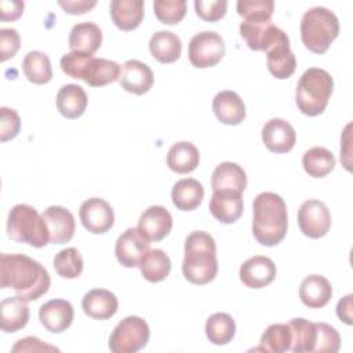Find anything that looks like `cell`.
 Returning a JSON list of instances; mask_svg holds the SVG:
<instances>
[{"label": "cell", "instance_id": "7", "mask_svg": "<svg viewBox=\"0 0 353 353\" xmlns=\"http://www.w3.org/2000/svg\"><path fill=\"white\" fill-rule=\"evenodd\" d=\"M149 336L148 323L139 316H128L110 334L109 349L113 353H135L148 345Z\"/></svg>", "mask_w": 353, "mask_h": 353}, {"label": "cell", "instance_id": "31", "mask_svg": "<svg viewBox=\"0 0 353 353\" xmlns=\"http://www.w3.org/2000/svg\"><path fill=\"white\" fill-rule=\"evenodd\" d=\"M149 50L154 59L161 63H172L181 57V39L170 30H159L149 40Z\"/></svg>", "mask_w": 353, "mask_h": 353}, {"label": "cell", "instance_id": "27", "mask_svg": "<svg viewBox=\"0 0 353 353\" xmlns=\"http://www.w3.org/2000/svg\"><path fill=\"white\" fill-rule=\"evenodd\" d=\"M57 109L66 119L80 117L88 103L87 94L81 85L65 84L57 94Z\"/></svg>", "mask_w": 353, "mask_h": 353}, {"label": "cell", "instance_id": "38", "mask_svg": "<svg viewBox=\"0 0 353 353\" xmlns=\"http://www.w3.org/2000/svg\"><path fill=\"white\" fill-rule=\"evenodd\" d=\"M292 335L288 324H270L261 336L259 346L254 350H263L272 353H283L291 349Z\"/></svg>", "mask_w": 353, "mask_h": 353}, {"label": "cell", "instance_id": "42", "mask_svg": "<svg viewBox=\"0 0 353 353\" xmlns=\"http://www.w3.org/2000/svg\"><path fill=\"white\" fill-rule=\"evenodd\" d=\"M317 339L314 352L317 353H336L341 347V336L338 331L327 323H316Z\"/></svg>", "mask_w": 353, "mask_h": 353}, {"label": "cell", "instance_id": "20", "mask_svg": "<svg viewBox=\"0 0 353 353\" xmlns=\"http://www.w3.org/2000/svg\"><path fill=\"white\" fill-rule=\"evenodd\" d=\"M266 65L269 72L280 80L288 79L296 68V59L290 47L288 36H284L266 50Z\"/></svg>", "mask_w": 353, "mask_h": 353}, {"label": "cell", "instance_id": "44", "mask_svg": "<svg viewBox=\"0 0 353 353\" xmlns=\"http://www.w3.org/2000/svg\"><path fill=\"white\" fill-rule=\"evenodd\" d=\"M228 8V1L225 0H196L194 10L196 14L207 21V22H216L225 17Z\"/></svg>", "mask_w": 353, "mask_h": 353}, {"label": "cell", "instance_id": "24", "mask_svg": "<svg viewBox=\"0 0 353 353\" xmlns=\"http://www.w3.org/2000/svg\"><path fill=\"white\" fill-rule=\"evenodd\" d=\"M332 296L331 283L320 274L306 276L299 285V298L302 303L310 309L325 306Z\"/></svg>", "mask_w": 353, "mask_h": 353}, {"label": "cell", "instance_id": "10", "mask_svg": "<svg viewBox=\"0 0 353 353\" xmlns=\"http://www.w3.org/2000/svg\"><path fill=\"white\" fill-rule=\"evenodd\" d=\"M240 34L248 48L254 51H266L280 39L287 36L284 30L276 26L272 19L268 21H244L240 23Z\"/></svg>", "mask_w": 353, "mask_h": 353}, {"label": "cell", "instance_id": "18", "mask_svg": "<svg viewBox=\"0 0 353 353\" xmlns=\"http://www.w3.org/2000/svg\"><path fill=\"white\" fill-rule=\"evenodd\" d=\"M138 229L150 241H160L172 229V216L163 205L148 207L138 221Z\"/></svg>", "mask_w": 353, "mask_h": 353}, {"label": "cell", "instance_id": "2", "mask_svg": "<svg viewBox=\"0 0 353 353\" xmlns=\"http://www.w3.org/2000/svg\"><path fill=\"white\" fill-rule=\"evenodd\" d=\"M252 234L256 241L266 247L279 244L287 233L288 215L281 196L273 192H262L252 204Z\"/></svg>", "mask_w": 353, "mask_h": 353}, {"label": "cell", "instance_id": "37", "mask_svg": "<svg viewBox=\"0 0 353 353\" xmlns=\"http://www.w3.org/2000/svg\"><path fill=\"white\" fill-rule=\"evenodd\" d=\"M302 165H303V170L310 176L324 178L334 170L335 157L328 149L323 146H314L303 153Z\"/></svg>", "mask_w": 353, "mask_h": 353}, {"label": "cell", "instance_id": "25", "mask_svg": "<svg viewBox=\"0 0 353 353\" xmlns=\"http://www.w3.org/2000/svg\"><path fill=\"white\" fill-rule=\"evenodd\" d=\"M212 190H230L243 194L247 186L245 171L236 163L223 161L215 167L211 175Z\"/></svg>", "mask_w": 353, "mask_h": 353}, {"label": "cell", "instance_id": "19", "mask_svg": "<svg viewBox=\"0 0 353 353\" xmlns=\"http://www.w3.org/2000/svg\"><path fill=\"white\" fill-rule=\"evenodd\" d=\"M210 212L221 223H234L243 214L244 204L240 193L230 190H216L208 204Z\"/></svg>", "mask_w": 353, "mask_h": 353}, {"label": "cell", "instance_id": "36", "mask_svg": "<svg viewBox=\"0 0 353 353\" xmlns=\"http://www.w3.org/2000/svg\"><path fill=\"white\" fill-rule=\"evenodd\" d=\"M291 328L292 342L291 349L294 353H306L314 352L316 339H317V328L316 323H312L306 319H292L288 323Z\"/></svg>", "mask_w": 353, "mask_h": 353}, {"label": "cell", "instance_id": "12", "mask_svg": "<svg viewBox=\"0 0 353 353\" xmlns=\"http://www.w3.org/2000/svg\"><path fill=\"white\" fill-rule=\"evenodd\" d=\"M150 240L138 228L125 229L117 239L114 254L124 268L138 266L141 258L150 250Z\"/></svg>", "mask_w": 353, "mask_h": 353}, {"label": "cell", "instance_id": "26", "mask_svg": "<svg viewBox=\"0 0 353 353\" xmlns=\"http://www.w3.org/2000/svg\"><path fill=\"white\" fill-rule=\"evenodd\" d=\"M142 0H113L110 1V17L120 30H134L143 19Z\"/></svg>", "mask_w": 353, "mask_h": 353}, {"label": "cell", "instance_id": "35", "mask_svg": "<svg viewBox=\"0 0 353 353\" xmlns=\"http://www.w3.org/2000/svg\"><path fill=\"white\" fill-rule=\"evenodd\" d=\"M236 334V323L228 313H214L207 319L205 335L214 345H228Z\"/></svg>", "mask_w": 353, "mask_h": 353}, {"label": "cell", "instance_id": "32", "mask_svg": "<svg viewBox=\"0 0 353 353\" xmlns=\"http://www.w3.org/2000/svg\"><path fill=\"white\" fill-rule=\"evenodd\" d=\"M120 70L121 66L117 62L92 57L84 69L81 80H84L91 87H103L119 80Z\"/></svg>", "mask_w": 353, "mask_h": 353}, {"label": "cell", "instance_id": "9", "mask_svg": "<svg viewBox=\"0 0 353 353\" xmlns=\"http://www.w3.org/2000/svg\"><path fill=\"white\" fill-rule=\"evenodd\" d=\"M298 225L305 236L310 239H320L325 236L331 228L330 210L320 200H306L299 207Z\"/></svg>", "mask_w": 353, "mask_h": 353}, {"label": "cell", "instance_id": "6", "mask_svg": "<svg viewBox=\"0 0 353 353\" xmlns=\"http://www.w3.org/2000/svg\"><path fill=\"white\" fill-rule=\"evenodd\" d=\"M7 236L34 248L46 247L50 243V234L43 215L29 204L14 205L7 218Z\"/></svg>", "mask_w": 353, "mask_h": 353}, {"label": "cell", "instance_id": "45", "mask_svg": "<svg viewBox=\"0 0 353 353\" xmlns=\"http://www.w3.org/2000/svg\"><path fill=\"white\" fill-rule=\"evenodd\" d=\"M1 121H0V141L7 142L15 138L21 130V119L19 114L10 108L3 106L0 109Z\"/></svg>", "mask_w": 353, "mask_h": 353}, {"label": "cell", "instance_id": "17", "mask_svg": "<svg viewBox=\"0 0 353 353\" xmlns=\"http://www.w3.org/2000/svg\"><path fill=\"white\" fill-rule=\"evenodd\" d=\"M73 306L66 299H50L43 303L39 310V319L41 325L54 334L63 332L73 321Z\"/></svg>", "mask_w": 353, "mask_h": 353}, {"label": "cell", "instance_id": "15", "mask_svg": "<svg viewBox=\"0 0 353 353\" xmlns=\"http://www.w3.org/2000/svg\"><path fill=\"white\" fill-rule=\"evenodd\" d=\"M262 141L273 153H287L296 142L294 127L284 119H270L262 127Z\"/></svg>", "mask_w": 353, "mask_h": 353}, {"label": "cell", "instance_id": "21", "mask_svg": "<svg viewBox=\"0 0 353 353\" xmlns=\"http://www.w3.org/2000/svg\"><path fill=\"white\" fill-rule=\"evenodd\" d=\"M81 307L91 319L108 320L116 314L119 301L112 291L105 288H94L83 296Z\"/></svg>", "mask_w": 353, "mask_h": 353}, {"label": "cell", "instance_id": "5", "mask_svg": "<svg viewBox=\"0 0 353 353\" xmlns=\"http://www.w3.org/2000/svg\"><path fill=\"white\" fill-rule=\"evenodd\" d=\"M339 34L338 17L325 7H312L301 19V39L314 54H324Z\"/></svg>", "mask_w": 353, "mask_h": 353}, {"label": "cell", "instance_id": "33", "mask_svg": "<svg viewBox=\"0 0 353 353\" xmlns=\"http://www.w3.org/2000/svg\"><path fill=\"white\" fill-rule=\"evenodd\" d=\"M138 268L145 280L150 283L163 281L171 272V259L160 248L149 250L139 261Z\"/></svg>", "mask_w": 353, "mask_h": 353}, {"label": "cell", "instance_id": "30", "mask_svg": "<svg viewBox=\"0 0 353 353\" xmlns=\"http://www.w3.org/2000/svg\"><path fill=\"white\" fill-rule=\"evenodd\" d=\"M171 199L178 210L193 211L204 199V188L194 178H183L172 186Z\"/></svg>", "mask_w": 353, "mask_h": 353}, {"label": "cell", "instance_id": "50", "mask_svg": "<svg viewBox=\"0 0 353 353\" xmlns=\"http://www.w3.org/2000/svg\"><path fill=\"white\" fill-rule=\"evenodd\" d=\"M352 298L353 295L349 294L346 296H343L342 299H339L338 305H336V316L339 317L341 321H343L345 324L350 325L353 323V310H352Z\"/></svg>", "mask_w": 353, "mask_h": 353}, {"label": "cell", "instance_id": "3", "mask_svg": "<svg viewBox=\"0 0 353 353\" xmlns=\"http://www.w3.org/2000/svg\"><path fill=\"white\" fill-rule=\"evenodd\" d=\"M182 273L189 283L196 285L207 284L215 279L218 273L216 247L210 233L196 230L186 237Z\"/></svg>", "mask_w": 353, "mask_h": 353}, {"label": "cell", "instance_id": "40", "mask_svg": "<svg viewBox=\"0 0 353 353\" xmlns=\"http://www.w3.org/2000/svg\"><path fill=\"white\" fill-rule=\"evenodd\" d=\"M236 7L244 21H268L273 15L274 3L272 0H239Z\"/></svg>", "mask_w": 353, "mask_h": 353}, {"label": "cell", "instance_id": "46", "mask_svg": "<svg viewBox=\"0 0 353 353\" xmlns=\"http://www.w3.org/2000/svg\"><path fill=\"white\" fill-rule=\"evenodd\" d=\"M21 47L19 33L12 28H4L0 30V61L4 62L12 58Z\"/></svg>", "mask_w": 353, "mask_h": 353}, {"label": "cell", "instance_id": "48", "mask_svg": "<svg viewBox=\"0 0 353 353\" xmlns=\"http://www.w3.org/2000/svg\"><path fill=\"white\" fill-rule=\"evenodd\" d=\"M25 8V3L23 1H18V0H1L0 1V19L3 22L7 21H15L18 19Z\"/></svg>", "mask_w": 353, "mask_h": 353}, {"label": "cell", "instance_id": "22", "mask_svg": "<svg viewBox=\"0 0 353 353\" xmlns=\"http://www.w3.org/2000/svg\"><path fill=\"white\" fill-rule=\"evenodd\" d=\"M212 110L216 119L226 125H237L245 119V105L237 92L219 91L212 99Z\"/></svg>", "mask_w": 353, "mask_h": 353}, {"label": "cell", "instance_id": "29", "mask_svg": "<svg viewBox=\"0 0 353 353\" xmlns=\"http://www.w3.org/2000/svg\"><path fill=\"white\" fill-rule=\"evenodd\" d=\"M200 163L199 149L188 141L174 143L167 153V165L178 174H189L197 168Z\"/></svg>", "mask_w": 353, "mask_h": 353}, {"label": "cell", "instance_id": "14", "mask_svg": "<svg viewBox=\"0 0 353 353\" xmlns=\"http://www.w3.org/2000/svg\"><path fill=\"white\" fill-rule=\"evenodd\" d=\"M41 215L47 225L51 244H65L73 237L76 222L69 210L61 205H50Z\"/></svg>", "mask_w": 353, "mask_h": 353}, {"label": "cell", "instance_id": "49", "mask_svg": "<svg viewBox=\"0 0 353 353\" xmlns=\"http://www.w3.org/2000/svg\"><path fill=\"white\" fill-rule=\"evenodd\" d=\"M58 4L63 8L65 12L72 15H79L90 11L95 7V0H59Z\"/></svg>", "mask_w": 353, "mask_h": 353}, {"label": "cell", "instance_id": "16", "mask_svg": "<svg viewBox=\"0 0 353 353\" xmlns=\"http://www.w3.org/2000/svg\"><path fill=\"white\" fill-rule=\"evenodd\" d=\"M119 81L127 92L143 95L153 85V72L146 63L138 59H128L121 65Z\"/></svg>", "mask_w": 353, "mask_h": 353}, {"label": "cell", "instance_id": "13", "mask_svg": "<svg viewBox=\"0 0 353 353\" xmlns=\"http://www.w3.org/2000/svg\"><path fill=\"white\" fill-rule=\"evenodd\" d=\"M277 269L274 262L263 255H255L243 262L239 270L241 283L248 288H263L276 277Z\"/></svg>", "mask_w": 353, "mask_h": 353}, {"label": "cell", "instance_id": "41", "mask_svg": "<svg viewBox=\"0 0 353 353\" xmlns=\"http://www.w3.org/2000/svg\"><path fill=\"white\" fill-rule=\"evenodd\" d=\"M154 15L165 25H175L181 22L186 14L185 0H156L153 3Z\"/></svg>", "mask_w": 353, "mask_h": 353}, {"label": "cell", "instance_id": "28", "mask_svg": "<svg viewBox=\"0 0 353 353\" xmlns=\"http://www.w3.org/2000/svg\"><path fill=\"white\" fill-rule=\"evenodd\" d=\"M102 44V30L94 22H79L69 33V47L72 51L94 54Z\"/></svg>", "mask_w": 353, "mask_h": 353}, {"label": "cell", "instance_id": "1", "mask_svg": "<svg viewBox=\"0 0 353 353\" xmlns=\"http://www.w3.org/2000/svg\"><path fill=\"white\" fill-rule=\"evenodd\" d=\"M51 284L47 269L23 254L0 255V288H12L25 301H36Z\"/></svg>", "mask_w": 353, "mask_h": 353}, {"label": "cell", "instance_id": "34", "mask_svg": "<svg viewBox=\"0 0 353 353\" xmlns=\"http://www.w3.org/2000/svg\"><path fill=\"white\" fill-rule=\"evenodd\" d=\"M22 70L25 77L33 84H47L52 79L51 61L41 51L28 52L22 62Z\"/></svg>", "mask_w": 353, "mask_h": 353}, {"label": "cell", "instance_id": "11", "mask_svg": "<svg viewBox=\"0 0 353 353\" xmlns=\"http://www.w3.org/2000/svg\"><path fill=\"white\" fill-rule=\"evenodd\" d=\"M79 215L83 226L94 234L106 233L114 223L113 208L106 200L99 197H91L83 201Z\"/></svg>", "mask_w": 353, "mask_h": 353}, {"label": "cell", "instance_id": "47", "mask_svg": "<svg viewBox=\"0 0 353 353\" xmlns=\"http://www.w3.org/2000/svg\"><path fill=\"white\" fill-rule=\"evenodd\" d=\"M54 350H59V349L44 343L36 336L22 338L11 347V352H54Z\"/></svg>", "mask_w": 353, "mask_h": 353}, {"label": "cell", "instance_id": "23", "mask_svg": "<svg viewBox=\"0 0 353 353\" xmlns=\"http://www.w3.org/2000/svg\"><path fill=\"white\" fill-rule=\"evenodd\" d=\"M28 301L21 296H10L0 303V328L3 332H17L29 321Z\"/></svg>", "mask_w": 353, "mask_h": 353}, {"label": "cell", "instance_id": "43", "mask_svg": "<svg viewBox=\"0 0 353 353\" xmlns=\"http://www.w3.org/2000/svg\"><path fill=\"white\" fill-rule=\"evenodd\" d=\"M91 58H92L91 54L70 51V52L62 55L61 62H59L61 63V69L69 77L81 80L84 69H85V66H87V63L90 62Z\"/></svg>", "mask_w": 353, "mask_h": 353}, {"label": "cell", "instance_id": "4", "mask_svg": "<svg viewBox=\"0 0 353 353\" xmlns=\"http://www.w3.org/2000/svg\"><path fill=\"white\" fill-rule=\"evenodd\" d=\"M332 91L334 79L331 74L320 68H309L302 73L296 84V106L309 117L319 116L325 110Z\"/></svg>", "mask_w": 353, "mask_h": 353}, {"label": "cell", "instance_id": "8", "mask_svg": "<svg viewBox=\"0 0 353 353\" xmlns=\"http://www.w3.org/2000/svg\"><path fill=\"white\" fill-rule=\"evenodd\" d=\"M225 55V41L219 33L204 30L196 33L188 47V57L194 68L204 69L215 66Z\"/></svg>", "mask_w": 353, "mask_h": 353}, {"label": "cell", "instance_id": "39", "mask_svg": "<svg viewBox=\"0 0 353 353\" xmlns=\"http://www.w3.org/2000/svg\"><path fill=\"white\" fill-rule=\"evenodd\" d=\"M54 269L63 279H77L83 273V256L77 248L69 247L61 250L54 258Z\"/></svg>", "mask_w": 353, "mask_h": 353}]
</instances>
